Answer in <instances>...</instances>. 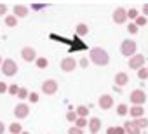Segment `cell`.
Instances as JSON below:
<instances>
[{"mask_svg": "<svg viewBox=\"0 0 148 134\" xmlns=\"http://www.w3.org/2000/svg\"><path fill=\"white\" fill-rule=\"evenodd\" d=\"M89 57H91V61H92L94 64H98V66H105V64H108V61H110L108 52H106L105 49H101V47H94V49H91Z\"/></svg>", "mask_w": 148, "mask_h": 134, "instance_id": "6da1fadb", "label": "cell"}, {"mask_svg": "<svg viewBox=\"0 0 148 134\" xmlns=\"http://www.w3.org/2000/svg\"><path fill=\"white\" fill-rule=\"evenodd\" d=\"M0 68H2V73L5 77H14L18 73V63L14 59H4V63H2Z\"/></svg>", "mask_w": 148, "mask_h": 134, "instance_id": "7a4b0ae2", "label": "cell"}, {"mask_svg": "<svg viewBox=\"0 0 148 134\" xmlns=\"http://www.w3.org/2000/svg\"><path fill=\"white\" fill-rule=\"evenodd\" d=\"M42 92L47 94V96H52L58 92V82L54 79H47L44 84H42Z\"/></svg>", "mask_w": 148, "mask_h": 134, "instance_id": "3957f363", "label": "cell"}, {"mask_svg": "<svg viewBox=\"0 0 148 134\" xmlns=\"http://www.w3.org/2000/svg\"><path fill=\"white\" fill-rule=\"evenodd\" d=\"M129 99L134 103V106H143V103L146 101V94H145L141 89H136V91H132V92H131Z\"/></svg>", "mask_w": 148, "mask_h": 134, "instance_id": "277c9868", "label": "cell"}, {"mask_svg": "<svg viewBox=\"0 0 148 134\" xmlns=\"http://www.w3.org/2000/svg\"><path fill=\"white\" fill-rule=\"evenodd\" d=\"M120 52L124 56H131L132 57V54L136 52V42L134 40H124L122 45H120Z\"/></svg>", "mask_w": 148, "mask_h": 134, "instance_id": "5b68a950", "label": "cell"}, {"mask_svg": "<svg viewBox=\"0 0 148 134\" xmlns=\"http://www.w3.org/2000/svg\"><path fill=\"white\" fill-rule=\"evenodd\" d=\"M21 57H23V61H26V63H33V61L37 59V52H35L33 47H23V49H21Z\"/></svg>", "mask_w": 148, "mask_h": 134, "instance_id": "8992f818", "label": "cell"}, {"mask_svg": "<svg viewBox=\"0 0 148 134\" xmlns=\"http://www.w3.org/2000/svg\"><path fill=\"white\" fill-rule=\"evenodd\" d=\"M145 61H146V57H145L143 54H138V56H132V57L129 59V66H131L132 70H139V68H143Z\"/></svg>", "mask_w": 148, "mask_h": 134, "instance_id": "52a82bcc", "label": "cell"}, {"mask_svg": "<svg viewBox=\"0 0 148 134\" xmlns=\"http://www.w3.org/2000/svg\"><path fill=\"white\" fill-rule=\"evenodd\" d=\"M14 115H16L18 118H26V117L30 115V106H28L26 103H19V105H16V108H14Z\"/></svg>", "mask_w": 148, "mask_h": 134, "instance_id": "ba28073f", "label": "cell"}, {"mask_svg": "<svg viewBox=\"0 0 148 134\" xmlns=\"http://www.w3.org/2000/svg\"><path fill=\"white\" fill-rule=\"evenodd\" d=\"M75 66H77V61L73 59L71 56H68V57H64L61 61V70L63 72H73V70H75Z\"/></svg>", "mask_w": 148, "mask_h": 134, "instance_id": "9c48e42d", "label": "cell"}, {"mask_svg": "<svg viewBox=\"0 0 148 134\" xmlns=\"http://www.w3.org/2000/svg\"><path fill=\"white\" fill-rule=\"evenodd\" d=\"M125 18H127L125 9H124V7H117L115 12H113V21H115L117 25H122V23H125Z\"/></svg>", "mask_w": 148, "mask_h": 134, "instance_id": "30bf717a", "label": "cell"}, {"mask_svg": "<svg viewBox=\"0 0 148 134\" xmlns=\"http://www.w3.org/2000/svg\"><path fill=\"white\" fill-rule=\"evenodd\" d=\"M113 106V98L110 96V94H103L101 98H99V108H103V110H110Z\"/></svg>", "mask_w": 148, "mask_h": 134, "instance_id": "8fae6325", "label": "cell"}, {"mask_svg": "<svg viewBox=\"0 0 148 134\" xmlns=\"http://www.w3.org/2000/svg\"><path fill=\"white\" fill-rule=\"evenodd\" d=\"M87 125H89L91 134H98V132H99V129H101V120H99L98 117H94V118H91V120L87 122Z\"/></svg>", "mask_w": 148, "mask_h": 134, "instance_id": "7c38bea8", "label": "cell"}, {"mask_svg": "<svg viewBox=\"0 0 148 134\" xmlns=\"http://www.w3.org/2000/svg\"><path fill=\"white\" fill-rule=\"evenodd\" d=\"M124 131L129 132V134H139V132H141V129L138 127L136 120H134V122H125V124H124Z\"/></svg>", "mask_w": 148, "mask_h": 134, "instance_id": "4fadbf2b", "label": "cell"}, {"mask_svg": "<svg viewBox=\"0 0 148 134\" xmlns=\"http://www.w3.org/2000/svg\"><path fill=\"white\" fill-rule=\"evenodd\" d=\"M14 16L16 18H26L28 16V12H30V9L26 7V5H14Z\"/></svg>", "mask_w": 148, "mask_h": 134, "instance_id": "5bb4252c", "label": "cell"}, {"mask_svg": "<svg viewBox=\"0 0 148 134\" xmlns=\"http://www.w3.org/2000/svg\"><path fill=\"white\" fill-rule=\"evenodd\" d=\"M127 82H129V75H127L125 72H120V73H117V75H115V84H117L119 87L125 85Z\"/></svg>", "mask_w": 148, "mask_h": 134, "instance_id": "9a60e30c", "label": "cell"}, {"mask_svg": "<svg viewBox=\"0 0 148 134\" xmlns=\"http://www.w3.org/2000/svg\"><path fill=\"white\" fill-rule=\"evenodd\" d=\"M129 113H131V117L132 118H141L143 115H145V110H143V106H132L131 110H129Z\"/></svg>", "mask_w": 148, "mask_h": 134, "instance_id": "2e32d148", "label": "cell"}, {"mask_svg": "<svg viewBox=\"0 0 148 134\" xmlns=\"http://www.w3.org/2000/svg\"><path fill=\"white\" fill-rule=\"evenodd\" d=\"M9 132H11V134H21V132H23V125L18 124V122H12V124L9 125Z\"/></svg>", "mask_w": 148, "mask_h": 134, "instance_id": "e0dca14e", "label": "cell"}, {"mask_svg": "<svg viewBox=\"0 0 148 134\" xmlns=\"http://www.w3.org/2000/svg\"><path fill=\"white\" fill-rule=\"evenodd\" d=\"M5 25H7L9 28H14V26L18 25V18H16L14 14H7V16H5Z\"/></svg>", "mask_w": 148, "mask_h": 134, "instance_id": "ac0fdd59", "label": "cell"}, {"mask_svg": "<svg viewBox=\"0 0 148 134\" xmlns=\"http://www.w3.org/2000/svg\"><path fill=\"white\" fill-rule=\"evenodd\" d=\"M77 117H82V118H86L87 115H89V110H87V106H77Z\"/></svg>", "mask_w": 148, "mask_h": 134, "instance_id": "d6986e66", "label": "cell"}, {"mask_svg": "<svg viewBox=\"0 0 148 134\" xmlns=\"http://www.w3.org/2000/svg\"><path fill=\"white\" fill-rule=\"evenodd\" d=\"M129 113V108L124 105V103H120L119 106H117V115H120V117H125Z\"/></svg>", "mask_w": 148, "mask_h": 134, "instance_id": "ffe728a7", "label": "cell"}, {"mask_svg": "<svg viewBox=\"0 0 148 134\" xmlns=\"http://www.w3.org/2000/svg\"><path fill=\"white\" fill-rule=\"evenodd\" d=\"M87 31H89L87 25H84V23H79L77 25V35H87Z\"/></svg>", "mask_w": 148, "mask_h": 134, "instance_id": "44dd1931", "label": "cell"}, {"mask_svg": "<svg viewBox=\"0 0 148 134\" xmlns=\"http://www.w3.org/2000/svg\"><path fill=\"white\" fill-rule=\"evenodd\" d=\"M35 64L38 66V68H42V70H44V68H47L49 61H47L45 57H37V59H35Z\"/></svg>", "mask_w": 148, "mask_h": 134, "instance_id": "7402d4cb", "label": "cell"}, {"mask_svg": "<svg viewBox=\"0 0 148 134\" xmlns=\"http://www.w3.org/2000/svg\"><path fill=\"white\" fill-rule=\"evenodd\" d=\"M7 92H9L11 96H18V92H19V87H18L16 84H12V85H9V89H7Z\"/></svg>", "mask_w": 148, "mask_h": 134, "instance_id": "603a6c76", "label": "cell"}, {"mask_svg": "<svg viewBox=\"0 0 148 134\" xmlns=\"http://www.w3.org/2000/svg\"><path fill=\"white\" fill-rule=\"evenodd\" d=\"M138 77H139L141 80L148 79V68H139V70H138Z\"/></svg>", "mask_w": 148, "mask_h": 134, "instance_id": "cb8c5ba5", "label": "cell"}, {"mask_svg": "<svg viewBox=\"0 0 148 134\" xmlns=\"http://www.w3.org/2000/svg\"><path fill=\"white\" fill-rule=\"evenodd\" d=\"M86 125H87V120H86V118H82V117H79V118H77V122H75V127L82 129V127H86Z\"/></svg>", "mask_w": 148, "mask_h": 134, "instance_id": "d4e9b609", "label": "cell"}, {"mask_svg": "<svg viewBox=\"0 0 148 134\" xmlns=\"http://www.w3.org/2000/svg\"><path fill=\"white\" fill-rule=\"evenodd\" d=\"M136 124H138V127H139V129L148 127V120H146V118H143V117H141V118H138V120H136Z\"/></svg>", "mask_w": 148, "mask_h": 134, "instance_id": "484cf974", "label": "cell"}, {"mask_svg": "<svg viewBox=\"0 0 148 134\" xmlns=\"http://www.w3.org/2000/svg\"><path fill=\"white\" fill-rule=\"evenodd\" d=\"M134 25H136V26H145V25H146V18H145V16H138Z\"/></svg>", "mask_w": 148, "mask_h": 134, "instance_id": "4316f807", "label": "cell"}, {"mask_svg": "<svg viewBox=\"0 0 148 134\" xmlns=\"http://www.w3.org/2000/svg\"><path fill=\"white\" fill-rule=\"evenodd\" d=\"M18 98H19V99H26V98H28V91H26L25 87H19V92H18Z\"/></svg>", "mask_w": 148, "mask_h": 134, "instance_id": "83f0119b", "label": "cell"}, {"mask_svg": "<svg viewBox=\"0 0 148 134\" xmlns=\"http://www.w3.org/2000/svg\"><path fill=\"white\" fill-rule=\"evenodd\" d=\"M66 118H68L70 122H77V118H79V117H77V113H75V111H68V113H66Z\"/></svg>", "mask_w": 148, "mask_h": 134, "instance_id": "f1b7e54d", "label": "cell"}, {"mask_svg": "<svg viewBox=\"0 0 148 134\" xmlns=\"http://www.w3.org/2000/svg\"><path fill=\"white\" fill-rule=\"evenodd\" d=\"M68 134H84V131L73 125V127H70V129H68Z\"/></svg>", "mask_w": 148, "mask_h": 134, "instance_id": "f546056e", "label": "cell"}, {"mask_svg": "<svg viewBox=\"0 0 148 134\" xmlns=\"http://www.w3.org/2000/svg\"><path fill=\"white\" fill-rule=\"evenodd\" d=\"M28 99H30V103H38V92H30Z\"/></svg>", "mask_w": 148, "mask_h": 134, "instance_id": "4dcf8cb0", "label": "cell"}, {"mask_svg": "<svg viewBox=\"0 0 148 134\" xmlns=\"http://www.w3.org/2000/svg\"><path fill=\"white\" fill-rule=\"evenodd\" d=\"M127 18L136 19V18H138V11H136V9H129V11H127Z\"/></svg>", "mask_w": 148, "mask_h": 134, "instance_id": "1f68e13d", "label": "cell"}, {"mask_svg": "<svg viewBox=\"0 0 148 134\" xmlns=\"http://www.w3.org/2000/svg\"><path fill=\"white\" fill-rule=\"evenodd\" d=\"M127 31L134 35V33H138V26H136L134 23H131V25H127Z\"/></svg>", "mask_w": 148, "mask_h": 134, "instance_id": "d6a6232c", "label": "cell"}, {"mask_svg": "<svg viewBox=\"0 0 148 134\" xmlns=\"http://www.w3.org/2000/svg\"><path fill=\"white\" fill-rule=\"evenodd\" d=\"M7 89H9V85H7L5 82H0V94H4V92H7Z\"/></svg>", "mask_w": 148, "mask_h": 134, "instance_id": "836d02e7", "label": "cell"}, {"mask_svg": "<svg viewBox=\"0 0 148 134\" xmlns=\"http://www.w3.org/2000/svg\"><path fill=\"white\" fill-rule=\"evenodd\" d=\"M7 12V5L5 4H0V16H4Z\"/></svg>", "mask_w": 148, "mask_h": 134, "instance_id": "e575fe53", "label": "cell"}, {"mask_svg": "<svg viewBox=\"0 0 148 134\" xmlns=\"http://www.w3.org/2000/svg\"><path fill=\"white\" fill-rule=\"evenodd\" d=\"M115 134H125L124 127H115Z\"/></svg>", "mask_w": 148, "mask_h": 134, "instance_id": "d590c367", "label": "cell"}, {"mask_svg": "<svg viewBox=\"0 0 148 134\" xmlns=\"http://www.w3.org/2000/svg\"><path fill=\"white\" fill-rule=\"evenodd\" d=\"M87 64H89V61L82 57V59H80V66H82V68H86V66H87Z\"/></svg>", "mask_w": 148, "mask_h": 134, "instance_id": "8d00e7d4", "label": "cell"}, {"mask_svg": "<svg viewBox=\"0 0 148 134\" xmlns=\"http://www.w3.org/2000/svg\"><path fill=\"white\" fill-rule=\"evenodd\" d=\"M4 132H5V124L0 120V134H4Z\"/></svg>", "mask_w": 148, "mask_h": 134, "instance_id": "74e56055", "label": "cell"}, {"mask_svg": "<svg viewBox=\"0 0 148 134\" xmlns=\"http://www.w3.org/2000/svg\"><path fill=\"white\" fill-rule=\"evenodd\" d=\"M45 5H38V4H33L32 5V9H35V11H40V9H44Z\"/></svg>", "mask_w": 148, "mask_h": 134, "instance_id": "f35d334b", "label": "cell"}, {"mask_svg": "<svg viewBox=\"0 0 148 134\" xmlns=\"http://www.w3.org/2000/svg\"><path fill=\"white\" fill-rule=\"evenodd\" d=\"M143 14H145V18L148 16V4H145V5H143Z\"/></svg>", "mask_w": 148, "mask_h": 134, "instance_id": "ab89813d", "label": "cell"}, {"mask_svg": "<svg viewBox=\"0 0 148 134\" xmlns=\"http://www.w3.org/2000/svg\"><path fill=\"white\" fill-rule=\"evenodd\" d=\"M106 134H115V127H108L106 129Z\"/></svg>", "mask_w": 148, "mask_h": 134, "instance_id": "60d3db41", "label": "cell"}, {"mask_svg": "<svg viewBox=\"0 0 148 134\" xmlns=\"http://www.w3.org/2000/svg\"><path fill=\"white\" fill-rule=\"evenodd\" d=\"M2 63H4V59H2V56H0V66H2Z\"/></svg>", "mask_w": 148, "mask_h": 134, "instance_id": "b9f144b4", "label": "cell"}, {"mask_svg": "<svg viewBox=\"0 0 148 134\" xmlns=\"http://www.w3.org/2000/svg\"><path fill=\"white\" fill-rule=\"evenodd\" d=\"M21 134H30V132H26V131H23V132H21Z\"/></svg>", "mask_w": 148, "mask_h": 134, "instance_id": "7bdbcfd3", "label": "cell"}]
</instances>
